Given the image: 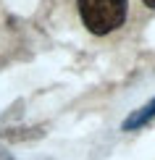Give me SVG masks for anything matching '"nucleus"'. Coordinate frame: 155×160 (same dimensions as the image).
<instances>
[{"label": "nucleus", "mask_w": 155, "mask_h": 160, "mask_svg": "<svg viewBox=\"0 0 155 160\" xmlns=\"http://www.w3.org/2000/svg\"><path fill=\"white\" fill-rule=\"evenodd\" d=\"M79 18L95 37L116 32L126 21V0H76Z\"/></svg>", "instance_id": "f257e3e1"}, {"label": "nucleus", "mask_w": 155, "mask_h": 160, "mask_svg": "<svg viewBox=\"0 0 155 160\" xmlns=\"http://www.w3.org/2000/svg\"><path fill=\"white\" fill-rule=\"evenodd\" d=\"M142 3L147 5V8H155V0H142Z\"/></svg>", "instance_id": "7ed1b4c3"}, {"label": "nucleus", "mask_w": 155, "mask_h": 160, "mask_svg": "<svg viewBox=\"0 0 155 160\" xmlns=\"http://www.w3.org/2000/svg\"><path fill=\"white\" fill-rule=\"evenodd\" d=\"M152 118H155V97L150 102H145L139 110H134L132 116H126L124 123H121V129L124 131H137V129H142V126H147Z\"/></svg>", "instance_id": "f03ea898"}, {"label": "nucleus", "mask_w": 155, "mask_h": 160, "mask_svg": "<svg viewBox=\"0 0 155 160\" xmlns=\"http://www.w3.org/2000/svg\"><path fill=\"white\" fill-rule=\"evenodd\" d=\"M0 160H13V158L8 155V152H0Z\"/></svg>", "instance_id": "20e7f679"}]
</instances>
